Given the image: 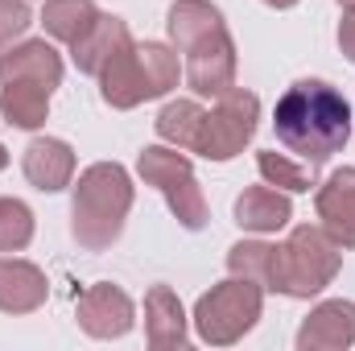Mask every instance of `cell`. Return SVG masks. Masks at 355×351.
I'll return each mask as SVG.
<instances>
[{"instance_id": "obj_1", "label": "cell", "mask_w": 355, "mask_h": 351, "mask_svg": "<svg viewBox=\"0 0 355 351\" xmlns=\"http://www.w3.org/2000/svg\"><path fill=\"white\" fill-rule=\"evenodd\" d=\"M272 128H277V141L289 153H297L310 166H322L347 145V137H352V108L331 83L302 79V83L285 87V95L277 99Z\"/></svg>"}, {"instance_id": "obj_2", "label": "cell", "mask_w": 355, "mask_h": 351, "mask_svg": "<svg viewBox=\"0 0 355 351\" xmlns=\"http://www.w3.org/2000/svg\"><path fill=\"white\" fill-rule=\"evenodd\" d=\"M166 25L174 46L186 54V83L194 95L219 99L236 87V42L211 0H174Z\"/></svg>"}, {"instance_id": "obj_3", "label": "cell", "mask_w": 355, "mask_h": 351, "mask_svg": "<svg viewBox=\"0 0 355 351\" xmlns=\"http://www.w3.org/2000/svg\"><path fill=\"white\" fill-rule=\"evenodd\" d=\"M128 211H132V178L124 166L95 162L79 174L71 198V232L87 252H103L120 240Z\"/></svg>"}, {"instance_id": "obj_4", "label": "cell", "mask_w": 355, "mask_h": 351, "mask_svg": "<svg viewBox=\"0 0 355 351\" xmlns=\"http://www.w3.org/2000/svg\"><path fill=\"white\" fill-rule=\"evenodd\" d=\"M339 264H343V252L331 240V232L302 223V228L289 232L285 244L272 248L265 289L285 293V298H314V293H322L335 281Z\"/></svg>"}, {"instance_id": "obj_5", "label": "cell", "mask_w": 355, "mask_h": 351, "mask_svg": "<svg viewBox=\"0 0 355 351\" xmlns=\"http://www.w3.org/2000/svg\"><path fill=\"white\" fill-rule=\"evenodd\" d=\"M261 306H265V285L261 281H248V277H232V281L211 285V293L198 298L194 327H198V335L207 343L227 348V343L244 339L257 327Z\"/></svg>"}, {"instance_id": "obj_6", "label": "cell", "mask_w": 355, "mask_h": 351, "mask_svg": "<svg viewBox=\"0 0 355 351\" xmlns=\"http://www.w3.org/2000/svg\"><path fill=\"white\" fill-rule=\"evenodd\" d=\"M141 178L149 186L162 190V198L170 203L174 219L186 228V232H198L207 228V198H202V186L194 178V166L182 149H166V145H149L137 162Z\"/></svg>"}, {"instance_id": "obj_7", "label": "cell", "mask_w": 355, "mask_h": 351, "mask_svg": "<svg viewBox=\"0 0 355 351\" xmlns=\"http://www.w3.org/2000/svg\"><path fill=\"white\" fill-rule=\"evenodd\" d=\"M257 120H261V99L252 91H244V87L223 91L219 103H215V112L202 116L194 153H202L207 162H232L252 141Z\"/></svg>"}, {"instance_id": "obj_8", "label": "cell", "mask_w": 355, "mask_h": 351, "mask_svg": "<svg viewBox=\"0 0 355 351\" xmlns=\"http://www.w3.org/2000/svg\"><path fill=\"white\" fill-rule=\"evenodd\" d=\"M75 314H79V327L87 335H95V339H120L132 327V298L120 285L99 281V285H91V289L79 293Z\"/></svg>"}, {"instance_id": "obj_9", "label": "cell", "mask_w": 355, "mask_h": 351, "mask_svg": "<svg viewBox=\"0 0 355 351\" xmlns=\"http://www.w3.org/2000/svg\"><path fill=\"white\" fill-rule=\"evenodd\" d=\"M318 219L339 248H355V170L343 166L318 186Z\"/></svg>"}, {"instance_id": "obj_10", "label": "cell", "mask_w": 355, "mask_h": 351, "mask_svg": "<svg viewBox=\"0 0 355 351\" xmlns=\"http://www.w3.org/2000/svg\"><path fill=\"white\" fill-rule=\"evenodd\" d=\"M355 343V302H322L297 331L302 351H339Z\"/></svg>"}, {"instance_id": "obj_11", "label": "cell", "mask_w": 355, "mask_h": 351, "mask_svg": "<svg viewBox=\"0 0 355 351\" xmlns=\"http://www.w3.org/2000/svg\"><path fill=\"white\" fill-rule=\"evenodd\" d=\"M95 79H99V95H103V103H112V108H120V112H128V108H137V103L149 99V91H145V75H141L137 42L120 46V50L103 62V71H99Z\"/></svg>"}, {"instance_id": "obj_12", "label": "cell", "mask_w": 355, "mask_h": 351, "mask_svg": "<svg viewBox=\"0 0 355 351\" xmlns=\"http://www.w3.org/2000/svg\"><path fill=\"white\" fill-rule=\"evenodd\" d=\"M21 166H25L29 186L54 194V190H67L71 178H75V149L67 141H58V137H37V141L25 145Z\"/></svg>"}, {"instance_id": "obj_13", "label": "cell", "mask_w": 355, "mask_h": 351, "mask_svg": "<svg viewBox=\"0 0 355 351\" xmlns=\"http://www.w3.org/2000/svg\"><path fill=\"white\" fill-rule=\"evenodd\" d=\"M12 79H29L42 87H58L62 83V58L50 42H21L12 50H0V83Z\"/></svg>"}, {"instance_id": "obj_14", "label": "cell", "mask_w": 355, "mask_h": 351, "mask_svg": "<svg viewBox=\"0 0 355 351\" xmlns=\"http://www.w3.org/2000/svg\"><path fill=\"white\" fill-rule=\"evenodd\" d=\"M46 293H50V285L37 264L0 257V310L4 314H29L46 302Z\"/></svg>"}, {"instance_id": "obj_15", "label": "cell", "mask_w": 355, "mask_h": 351, "mask_svg": "<svg viewBox=\"0 0 355 351\" xmlns=\"http://www.w3.org/2000/svg\"><path fill=\"white\" fill-rule=\"evenodd\" d=\"M145 335H149V348L170 351L186 343V314H182V302L170 285H153L149 298H145Z\"/></svg>"}, {"instance_id": "obj_16", "label": "cell", "mask_w": 355, "mask_h": 351, "mask_svg": "<svg viewBox=\"0 0 355 351\" xmlns=\"http://www.w3.org/2000/svg\"><path fill=\"white\" fill-rule=\"evenodd\" d=\"M293 219V203L285 190L272 186H252L236 198V223L248 232H281Z\"/></svg>"}, {"instance_id": "obj_17", "label": "cell", "mask_w": 355, "mask_h": 351, "mask_svg": "<svg viewBox=\"0 0 355 351\" xmlns=\"http://www.w3.org/2000/svg\"><path fill=\"white\" fill-rule=\"evenodd\" d=\"M132 42V33H128V25L120 21V17H107V12H99V21L87 29V37L83 42H75L71 50V58H75V67L83 71V75H99L103 71V62L120 50V46H128Z\"/></svg>"}, {"instance_id": "obj_18", "label": "cell", "mask_w": 355, "mask_h": 351, "mask_svg": "<svg viewBox=\"0 0 355 351\" xmlns=\"http://www.w3.org/2000/svg\"><path fill=\"white\" fill-rule=\"evenodd\" d=\"M0 116L12 128H42L50 116V87L29 83V79L0 83Z\"/></svg>"}, {"instance_id": "obj_19", "label": "cell", "mask_w": 355, "mask_h": 351, "mask_svg": "<svg viewBox=\"0 0 355 351\" xmlns=\"http://www.w3.org/2000/svg\"><path fill=\"white\" fill-rule=\"evenodd\" d=\"M95 21H99L95 0H46V8H42V25H46V33L58 37V42H67V46L83 42Z\"/></svg>"}, {"instance_id": "obj_20", "label": "cell", "mask_w": 355, "mask_h": 351, "mask_svg": "<svg viewBox=\"0 0 355 351\" xmlns=\"http://www.w3.org/2000/svg\"><path fill=\"white\" fill-rule=\"evenodd\" d=\"M202 116H207V112H202L194 99H174V103H166L162 116H157V137L170 141V145L182 149V153H194V145H198V128H202Z\"/></svg>"}, {"instance_id": "obj_21", "label": "cell", "mask_w": 355, "mask_h": 351, "mask_svg": "<svg viewBox=\"0 0 355 351\" xmlns=\"http://www.w3.org/2000/svg\"><path fill=\"white\" fill-rule=\"evenodd\" d=\"M137 54H141V75H145V91H149V99H157V95H166L170 87H178V54L170 46H162V42H145V46H137Z\"/></svg>"}, {"instance_id": "obj_22", "label": "cell", "mask_w": 355, "mask_h": 351, "mask_svg": "<svg viewBox=\"0 0 355 351\" xmlns=\"http://www.w3.org/2000/svg\"><path fill=\"white\" fill-rule=\"evenodd\" d=\"M257 170L265 174L268 186H277V190H289V194H302V190H310L314 186V166H297V162H289L285 153H257Z\"/></svg>"}, {"instance_id": "obj_23", "label": "cell", "mask_w": 355, "mask_h": 351, "mask_svg": "<svg viewBox=\"0 0 355 351\" xmlns=\"http://www.w3.org/2000/svg\"><path fill=\"white\" fill-rule=\"evenodd\" d=\"M33 240V211L21 198H0V252H21Z\"/></svg>"}, {"instance_id": "obj_24", "label": "cell", "mask_w": 355, "mask_h": 351, "mask_svg": "<svg viewBox=\"0 0 355 351\" xmlns=\"http://www.w3.org/2000/svg\"><path fill=\"white\" fill-rule=\"evenodd\" d=\"M268 261H272V244H261V240H244L227 252L232 277H248V281H261V285L268 277Z\"/></svg>"}, {"instance_id": "obj_25", "label": "cell", "mask_w": 355, "mask_h": 351, "mask_svg": "<svg viewBox=\"0 0 355 351\" xmlns=\"http://www.w3.org/2000/svg\"><path fill=\"white\" fill-rule=\"evenodd\" d=\"M29 4L25 0H0V50L12 42V37H21L25 29H29Z\"/></svg>"}, {"instance_id": "obj_26", "label": "cell", "mask_w": 355, "mask_h": 351, "mask_svg": "<svg viewBox=\"0 0 355 351\" xmlns=\"http://www.w3.org/2000/svg\"><path fill=\"white\" fill-rule=\"evenodd\" d=\"M339 46H343V54L355 62V8H347V17L339 21Z\"/></svg>"}, {"instance_id": "obj_27", "label": "cell", "mask_w": 355, "mask_h": 351, "mask_svg": "<svg viewBox=\"0 0 355 351\" xmlns=\"http://www.w3.org/2000/svg\"><path fill=\"white\" fill-rule=\"evenodd\" d=\"M268 8H293V4H297V0H265Z\"/></svg>"}, {"instance_id": "obj_28", "label": "cell", "mask_w": 355, "mask_h": 351, "mask_svg": "<svg viewBox=\"0 0 355 351\" xmlns=\"http://www.w3.org/2000/svg\"><path fill=\"white\" fill-rule=\"evenodd\" d=\"M4 166H8V153H4V145H0V170H4Z\"/></svg>"}, {"instance_id": "obj_29", "label": "cell", "mask_w": 355, "mask_h": 351, "mask_svg": "<svg viewBox=\"0 0 355 351\" xmlns=\"http://www.w3.org/2000/svg\"><path fill=\"white\" fill-rule=\"evenodd\" d=\"M339 4H343V8H355V0H339Z\"/></svg>"}]
</instances>
